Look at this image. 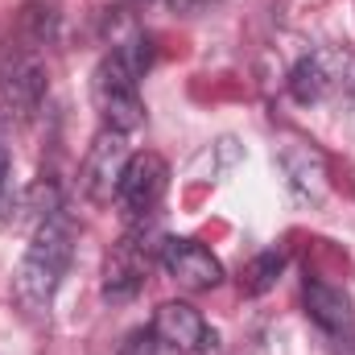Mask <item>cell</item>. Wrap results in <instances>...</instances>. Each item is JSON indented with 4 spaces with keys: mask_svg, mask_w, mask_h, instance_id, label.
<instances>
[{
    "mask_svg": "<svg viewBox=\"0 0 355 355\" xmlns=\"http://www.w3.org/2000/svg\"><path fill=\"white\" fill-rule=\"evenodd\" d=\"M71 257H75V223L62 207H54L50 215H42L25 257L17 265V277H12V289H17V302L25 314L50 318L54 293L71 268Z\"/></svg>",
    "mask_w": 355,
    "mask_h": 355,
    "instance_id": "cell-1",
    "label": "cell"
},
{
    "mask_svg": "<svg viewBox=\"0 0 355 355\" xmlns=\"http://www.w3.org/2000/svg\"><path fill=\"white\" fill-rule=\"evenodd\" d=\"M149 67H153L149 37H132V42L116 46L112 54H103V62L91 75V95H95V107L103 116V128H116V132L141 128V120H145L141 79Z\"/></svg>",
    "mask_w": 355,
    "mask_h": 355,
    "instance_id": "cell-2",
    "label": "cell"
},
{
    "mask_svg": "<svg viewBox=\"0 0 355 355\" xmlns=\"http://www.w3.org/2000/svg\"><path fill=\"white\" fill-rule=\"evenodd\" d=\"M289 95L302 107L352 103L355 99V54L347 46H318L302 54L289 71Z\"/></svg>",
    "mask_w": 355,
    "mask_h": 355,
    "instance_id": "cell-3",
    "label": "cell"
},
{
    "mask_svg": "<svg viewBox=\"0 0 355 355\" xmlns=\"http://www.w3.org/2000/svg\"><path fill=\"white\" fill-rule=\"evenodd\" d=\"M46 87H50V79H46L42 54L21 46V42L8 46L0 58V112L12 120H29L42 107Z\"/></svg>",
    "mask_w": 355,
    "mask_h": 355,
    "instance_id": "cell-4",
    "label": "cell"
},
{
    "mask_svg": "<svg viewBox=\"0 0 355 355\" xmlns=\"http://www.w3.org/2000/svg\"><path fill=\"white\" fill-rule=\"evenodd\" d=\"M124 166H128V145H124V132L103 128V132L91 141L87 157H83V174H79L83 194H87L91 202H112V198H116V190H120Z\"/></svg>",
    "mask_w": 355,
    "mask_h": 355,
    "instance_id": "cell-5",
    "label": "cell"
},
{
    "mask_svg": "<svg viewBox=\"0 0 355 355\" xmlns=\"http://www.w3.org/2000/svg\"><path fill=\"white\" fill-rule=\"evenodd\" d=\"M166 190H170V166H166V157L145 149V153H132L128 157L116 198H120V207L128 215L141 219V215H153V207L166 198Z\"/></svg>",
    "mask_w": 355,
    "mask_h": 355,
    "instance_id": "cell-6",
    "label": "cell"
},
{
    "mask_svg": "<svg viewBox=\"0 0 355 355\" xmlns=\"http://www.w3.org/2000/svg\"><path fill=\"white\" fill-rule=\"evenodd\" d=\"M162 268L174 277L182 289H194V293H202V289H215L219 281H223V265H219V257L207 248V244H198V240H186V236H170V240H162Z\"/></svg>",
    "mask_w": 355,
    "mask_h": 355,
    "instance_id": "cell-7",
    "label": "cell"
},
{
    "mask_svg": "<svg viewBox=\"0 0 355 355\" xmlns=\"http://www.w3.org/2000/svg\"><path fill=\"white\" fill-rule=\"evenodd\" d=\"M153 265V248L145 240V227H132L112 252H107V265H103V293L112 302H124L132 297L141 285H145V272Z\"/></svg>",
    "mask_w": 355,
    "mask_h": 355,
    "instance_id": "cell-8",
    "label": "cell"
},
{
    "mask_svg": "<svg viewBox=\"0 0 355 355\" xmlns=\"http://www.w3.org/2000/svg\"><path fill=\"white\" fill-rule=\"evenodd\" d=\"M153 335L162 339V343H170L174 352H186V355H202L215 347V331L207 327V318L194 310V306H186V302H166V306H157V314H153Z\"/></svg>",
    "mask_w": 355,
    "mask_h": 355,
    "instance_id": "cell-9",
    "label": "cell"
},
{
    "mask_svg": "<svg viewBox=\"0 0 355 355\" xmlns=\"http://www.w3.org/2000/svg\"><path fill=\"white\" fill-rule=\"evenodd\" d=\"M302 302H306V314L318 322V331H327L335 343L355 339V306L339 285H327V281H318V277H306Z\"/></svg>",
    "mask_w": 355,
    "mask_h": 355,
    "instance_id": "cell-10",
    "label": "cell"
},
{
    "mask_svg": "<svg viewBox=\"0 0 355 355\" xmlns=\"http://www.w3.org/2000/svg\"><path fill=\"white\" fill-rule=\"evenodd\" d=\"M277 166L285 174V186L293 190V198L322 202V194H327V162H322V153H314L310 145H289V149H281Z\"/></svg>",
    "mask_w": 355,
    "mask_h": 355,
    "instance_id": "cell-11",
    "label": "cell"
},
{
    "mask_svg": "<svg viewBox=\"0 0 355 355\" xmlns=\"http://www.w3.org/2000/svg\"><path fill=\"white\" fill-rule=\"evenodd\" d=\"M281 272H285V257H281V252H261V257L248 261L244 277H240V289H244L248 297H261V293H268V289L281 281Z\"/></svg>",
    "mask_w": 355,
    "mask_h": 355,
    "instance_id": "cell-12",
    "label": "cell"
},
{
    "mask_svg": "<svg viewBox=\"0 0 355 355\" xmlns=\"http://www.w3.org/2000/svg\"><path fill=\"white\" fill-rule=\"evenodd\" d=\"M116 355H157V335L153 331H132Z\"/></svg>",
    "mask_w": 355,
    "mask_h": 355,
    "instance_id": "cell-13",
    "label": "cell"
},
{
    "mask_svg": "<svg viewBox=\"0 0 355 355\" xmlns=\"http://www.w3.org/2000/svg\"><path fill=\"white\" fill-rule=\"evenodd\" d=\"M8 174H12V166H8V149H4V137H0V227L8 223V202H12V194H8Z\"/></svg>",
    "mask_w": 355,
    "mask_h": 355,
    "instance_id": "cell-14",
    "label": "cell"
},
{
    "mask_svg": "<svg viewBox=\"0 0 355 355\" xmlns=\"http://www.w3.org/2000/svg\"><path fill=\"white\" fill-rule=\"evenodd\" d=\"M170 8L178 12H207V8H215V4H223V0H166Z\"/></svg>",
    "mask_w": 355,
    "mask_h": 355,
    "instance_id": "cell-15",
    "label": "cell"
},
{
    "mask_svg": "<svg viewBox=\"0 0 355 355\" xmlns=\"http://www.w3.org/2000/svg\"><path fill=\"white\" fill-rule=\"evenodd\" d=\"M343 355H355V339H347V343H343Z\"/></svg>",
    "mask_w": 355,
    "mask_h": 355,
    "instance_id": "cell-16",
    "label": "cell"
}]
</instances>
